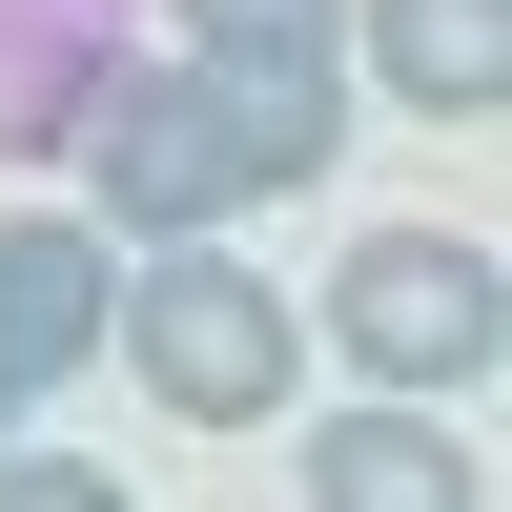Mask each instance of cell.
Wrapping results in <instances>:
<instances>
[{
    "label": "cell",
    "instance_id": "4",
    "mask_svg": "<svg viewBox=\"0 0 512 512\" xmlns=\"http://www.w3.org/2000/svg\"><path fill=\"white\" fill-rule=\"evenodd\" d=\"M185 82L267 144V185H308L349 144V0H185Z\"/></svg>",
    "mask_w": 512,
    "mask_h": 512
},
{
    "label": "cell",
    "instance_id": "9",
    "mask_svg": "<svg viewBox=\"0 0 512 512\" xmlns=\"http://www.w3.org/2000/svg\"><path fill=\"white\" fill-rule=\"evenodd\" d=\"M0 451H21V390H0Z\"/></svg>",
    "mask_w": 512,
    "mask_h": 512
},
{
    "label": "cell",
    "instance_id": "3",
    "mask_svg": "<svg viewBox=\"0 0 512 512\" xmlns=\"http://www.w3.org/2000/svg\"><path fill=\"white\" fill-rule=\"evenodd\" d=\"M82 205H103L123 246H205V226H246V205H287V185H267V144H246L185 62H123V82H82Z\"/></svg>",
    "mask_w": 512,
    "mask_h": 512
},
{
    "label": "cell",
    "instance_id": "2",
    "mask_svg": "<svg viewBox=\"0 0 512 512\" xmlns=\"http://www.w3.org/2000/svg\"><path fill=\"white\" fill-rule=\"evenodd\" d=\"M308 349H349L369 390H431V410H472L492 369H512V267L472 226H369L349 267L308 287Z\"/></svg>",
    "mask_w": 512,
    "mask_h": 512
},
{
    "label": "cell",
    "instance_id": "1",
    "mask_svg": "<svg viewBox=\"0 0 512 512\" xmlns=\"http://www.w3.org/2000/svg\"><path fill=\"white\" fill-rule=\"evenodd\" d=\"M103 369H144V410H185V431H267V410L308 390V308H287L226 226H205V246H123Z\"/></svg>",
    "mask_w": 512,
    "mask_h": 512
},
{
    "label": "cell",
    "instance_id": "8",
    "mask_svg": "<svg viewBox=\"0 0 512 512\" xmlns=\"http://www.w3.org/2000/svg\"><path fill=\"white\" fill-rule=\"evenodd\" d=\"M0 512H144V492L82 472V451H0Z\"/></svg>",
    "mask_w": 512,
    "mask_h": 512
},
{
    "label": "cell",
    "instance_id": "6",
    "mask_svg": "<svg viewBox=\"0 0 512 512\" xmlns=\"http://www.w3.org/2000/svg\"><path fill=\"white\" fill-rule=\"evenodd\" d=\"M103 308H123V246H103V226H62V205L0 226V390H21V410L103 369Z\"/></svg>",
    "mask_w": 512,
    "mask_h": 512
},
{
    "label": "cell",
    "instance_id": "7",
    "mask_svg": "<svg viewBox=\"0 0 512 512\" xmlns=\"http://www.w3.org/2000/svg\"><path fill=\"white\" fill-rule=\"evenodd\" d=\"M349 82L410 123H512V0H349Z\"/></svg>",
    "mask_w": 512,
    "mask_h": 512
},
{
    "label": "cell",
    "instance_id": "5",
    "mask_svg": "<svg viewBox=\"0 0 512 512\" xmlns=\"http://www.w3.org/2000/svg\"><path fill=\"white\" fill-rule=\"evenodd\" d=\"M308 512H492V472H472V431H451L431 390H349V410H308Z\"/></svg>",
    "mask_w": 512,
    "mask_h": 512
}]
</instances>
